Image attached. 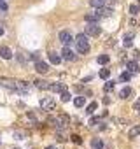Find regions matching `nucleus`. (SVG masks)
Segmentation results:
<instances>
[{"label":"nucleus","instance_id":"f257e3e1","mask_svg":"<svg viewBox=\"0 0 140 149\" xmlns=\"http://www.w3.org/2000/svg\"><path fill=\"white\" fill-rule=\"evenodd\" d=\"M76 47L79 54H86L89 51V44H88V35L86 33H79L76 37Z\"/></svg>","mask_w":140,"mask_h":149},{"label":"nucleus","instance_id":"f03ea898","mask_svg":"<svg viewBox=\"0 0 140 149\" xmlns=\"http://www.w3.org/2000/svg\"><path fill=\"white\" fill-rule=\"evenodd\" d=\"M100 32H102V30H100V26H98L95 21H93V23L89 21V23L86 25V35H89V37H96V35H100Z\"/></svg>","mask_w":140,"mask_h":149},{"label":"nucleus","instance_id":"7ed1b4c3","mask_svg":"<svg viewBox=\"0 0 140 149\" xmlns=\"http://www.w3.org/2000/svg\"><path fill=\"white\" fill-rule=\"evenodd\" d=\"M40 107H42L44 111H51V109H54V107H56V102H54V98H53V97H46V98H42V100H40Z\"/></svg>","mask_w":140,"mask_h":149},{"label":"nucleus","instance_id":"20e7f679","mask_svg":"<svg viewBox=\"0 0 140 149\" xmlns=\"http://www.w3.org/2000/svg\"><path fill=\"white\" fill-rule=\"evenodd\" d=\"M0 86L6 88V90H11V91H16V81H12V79H4V77H0Z\"/></svg>","mask_w":140,"mask_h":149},{"label":"nucleus","instance_id":"39448f33","mask_svg":"<svg viewBox=\"0 0 140 149\" xmlns=\"http://www.w3.org/2000/svg\"><path fill=\"white\" fill-rule=\"evenodd\" d=\"M61 58H63V60H68V61H72V60H76V54H74L72 49H68V47L65 46L63 51H61Z\"/></svg>","mask_w":140,"mask_h":149},{"label":"nucleus","instance_id":"423d86ee","mask_svg":"<svg viewBox=\"0 0 140 149\" xmlns=\"http://www.w3.org/2000/svg\"><path fill=\"white\" fill-rule=\"evenodd\" d=\"M56 123H58V130H63V128H67V126H68V123H70V118H68L67 114H65V116H60Z\"/></svg>","mask_w":140,"mask_h":149},{"label":"nucleus","instance_id":"0eeeda50","mask_svg":"<svg viewBox=\"0 0 140 149\" xmlns=\"http://www.w3.org/2000/svg\"><path fill=\"white\" fill-rule=\"evenodd\" d=\"M60 40L63 42V46H68V44H72V35H70L68 32H60Z\"/></svg>","mask_w":140,"mask_h":149},{"label":"nucleus","instance_id":"6e6552de","mask_svg":"<svg viewBox=\"0 0 140 149\" xmlns=\"http://www.w3.org/2000/svg\"><path fill=\"white\" fill-rule=\"evenodd\" d=\"M35 70H37L39 74H46V72L49 70V65L44 63V61H39V60H37V61H35Z\"/></svg>","mask_w":140,"mask_h":149},{"label":"nucleus","instance_id":"1a4fd4ad","mask_svg":"<svg viewBox=\"0 0 140 149\" xmlns=\"http://www.w3.org/2000/svg\"><path fill=\"white\" fill-rule=\"evenodd\" d=\"M0 56H2L4 60H11L12 58V51L7 46H2V47H0Z\"/></svg>","mask_w":140,"mask_h":149},{"label":"nucleus","instance_id":"9d476101","mask_svg":"<svg viewBox=\"0 0 140 149\" xmlns=\"http://www.w3.org/2000/svg\"><path fill=\"white\" fill-rule=\"evenodd\" d=\"M16 91L18 93H28V84L25 81H16Z\"/></svg>","mask_w":140,"mask_h":149},{"label":"nucleus","instance_id":"9b49d317","mask_svg":"<svg viewBox=\"0 0 140 149\" xmlns=\"http://www.w3.org/2000/svg\"><path fill=\"white\" fill-rule=\"evenodd\" d=\"M96 14H98L100 18H109V16H112V9H110V7H107V9H105V6H103V7H100V9H98V13H96Z\"/></svg>","mask_w":140,"mask_h":149},{"label":"nucleus","instance_id":"f8f14e48","mask_svg":"<svg viewBox=\"0 0 140 149\" xmlns=\"http://www.w3.org/2000/svg\"><path fill=\"white\" fill-rule=\"evenodd\" d=\"M35 88H39V90H49V88H51V83L42 81V79H37V81H35Z\"/></svg>","mask_w":140,"mask_h":149},{"label":"nucleus","instance_id":"ddd939ff","mask_svg":"<svg viewBox=\"0 0 140 149\" xmlns=\"http://www.w3.org/2000/svg\"><path fill=\"white\" fill-rule=\"evenodd\" d=\"M51 91H54V93H61L63 90H65V84L63 83H54V84H51V88H49Z\"/></svg>","mask_w":140,"mask_h":149},{"label":"nucleus","instance_id":"4468645a","mask_svg":"<svg viewBox=\"0 0 140 149\" xmlns=\"http://www.w3.org/2000/svg\"><path fill=\"white\" fill-rule=\"evenodd\" d=\"M49 61H51V63H53V65H58V63H60V61H61V56H60V54H56V53H53V51H51V53H49Z\"/></svg>","mask_w":140,"mask_h":149},{"label":"nucleus","instance_id":"2eb2a0df","mask_svg":"<svg viewBox=\"0 0 140 149\" xmlns=\"http://www.w3.org/2000/svg\"><path fill=\"white\" fill-rule=\"evenodd\" d=\"M126 67H128V72H131V74H137L140 68H138V65H137V61H128L126 63Z\"/></svg>","mask_w":140,"mask_h":149},{"label":"nucleus","instance_id":"dca6fc26","mask_svg":"<svg viewBox=\"0 0 140 149\" xmlns=\"http://www.w3.org/2000/svg\"><path fill=\"white\" fill-rule=\"evenodd\" d=\"M138 135H140V125L133 126V128L128 132V137H130V139H135V137H138Z\"/></svg>","mask_w":140,"mask_h":149},{"label":"nucleus","instance_id":"f3484780","mask_svg":"<svg viewBox=\"0 0 140 149\" xmlns=\"http://www.w3.org/2000/svg\"><path fill=\"white\" fill-rule=\"evenodd\" d=\"M91 149H103V140H102V139H93Z\"/></svg>","mask_w":140,"mask_h":149},{"label":"nucleus","instance_id":"a211bd4d","mask_svg":"<svg viewBox=\"0 0 140 149\" xmlns=\"http://www.w3.org/2000/svg\"><path fill=\"white\" fill-rule=\"evenodd\" d=\"M89 4H91V7H95V9H100V7L105 6V0H89Z\"/></svg>","mask_w":140,"mask_h":149},{"label":"nucleus","instance_id":"6ab92c4d","mask_svg":"<svg viewBox=\"0 0 140 149\" xmlns=\"http://www.w3.org/2000/svg\"><path fill=\"white\" fill-rule=\"evenodd\" d=\"M130 95H131V88H130V86H126V88H123V90H121V93H119V97H121L123 100H124V98H128Z\"/></svg>","mask_w":140,"mask_h":149},{"label":"nucleus","instance_id":"aec40b11","mask_svg":"<svg viewBox=\"0 0 140 149\" xmlns=\"http://www.w3.org/2000/svg\"><path fill=\"white\" fill-rule=\"evenodd\" d=\"M124 46H126V47H131V46H133V33L124 35Z\"/></svg>","mask_w":140,"mask_h":149},{"label":"nucleus","instance_id":"412c9836","mask_svg":"<svg viewBox=\"0 0 140 149\" xmlns=\"http://www.w3.org/2000/svg\"><path fill=\"white\" fill-rule=\"evenodd\" d=\"M100 77L107 81V79L110 77V70H109V68H102V70H100Z\"/></svg>","mask_w":140,"mask_h":149},{"label":"nucleus","instance_id":"4be33fe9","mask_svg":"<svg viewBox=\"0 0 140 149\" xmlns=\"http://www.w3.org/2000/svg\"><path fill=\"white\" fill-rule=\"evenodd\" d=\"M130 79H131V72H123L121 76H119V81H123V83H126Z\"/></svg>","mask_w":140,"mask_h":149},{"label":"nucleus","instance_id":"5701e85b","mask_svg":"<svg viewBox=\"0 0 140 149\" xmlns=\"http://www.w3.org/2000/svg\"><path fill=\"white\" fill-rule=\"evenodd\" d=\"M100 19V16L96 14V13H89V14H86V21H98Z\"/></svg>","mask_w":140,"mask_h":149},{"label":"nucleus","instance_id":"b1692460","mask_svg":"<svg viewBox=\"0 0 140 149\" xmlns=\"http://www.w3.org/2000/svg\"><path fill=\"white\" fill-rule=\"evenodd\" d=\"M74 104H76V107H82L86 104V98L84 97H77V98H74Z\"/></svg>","mask_w":140,"mask_h":149},{"label":"nucleus","instance_id":"393cba45","mask_svg":"<svg viewBox=\"0 0 140 149\" xmlns=\"http://www.w3.org/2000/svg\"><path fill=\"white\" fill-rule=\"evenodd\" d=\"M96 107H98V104H96V102H91V104L88 105V109H86V112H88V114H93V112L96 111Z\"/></svg>","mask_w":140,"mask_h":149},{"label":"nucleus","instance_id":"a878e982","mask_svg":"<svg viewBox=\"0 0 140 149\" xmlns=\"http://www.w3.org/2000/svg\"><path fill=\"white\" fill-rule=\"evenodd\" d=\"M28 135V132H21V130H18V132H14V137L18 139V140H23L25 137Z\"/></svg>","mask_w":140,"mask_h":149},{"label":"nucleus","instance_id":"bb28decb","mask_svg":"<svg viewBox=\"0 0 140 149\" xmlns=\"http://www.w3.org/2000/svg\"><path fill=\"white\" fill-rule=\"evenodd\" d=\"M61 100H63V102H70V100H72V95L63 90V91H61Z\"/></svg>","mask_w":140,"mask_h":149},{"label":"nucleus","instance_id":"cd10ccee","mask_svg":"<svg viewBox=\"0 0 140 149\" xmlns=\"http://www.w3.org/2000/svg\"><path fill=\"white\" fill-rule=\"evenodd\" d=\"M98 63H100V65L109 63V54H100V56H98Z\"/></svg>","mask_w":140,"mask_h":149},{"label":"nucleus","instance_id":"c85d7f7f","mask_svg":"<svg viewBox=\"0 0 140 149\" xmlns=\"http://www.w3.org/2000/svg\"><path fill=\"white\" fill-rule=\"evenodd\" d=\"M130 13H131L133 16H135V14H138V13H140V6H135V4H133V6H130Z\"/></svg>","mask_w":140,"mask_h":149},{"label":"nucleus","instance_id":"c756f323","mask_svg":"<svg viewBox=\"0 0 140 149\" xmlns=\"http://www.w3.org/2000/svg\"><path fill=\"white\" fill-rule=\"evenodd\" d=\"M112 88H114V81H109V79H107V83H105V86H103V90H105V91H110Z\"/></svg>","mask_w":140,"mask_h":149},{"label":"nucleus","instance_id":"7c9ffc66","mask_svg":"<svg viewBox=\"0 0 140 149\" xmlns=\"http://www.w3.org/2000/svg\"><path fill=\"white\" fill-rule=\"evenodd\" d=\"M72 142H76V144H81V142H82V139H81L79 135H72Z\"/></svg>","mask_w":140,"mask_h":149},{"label":"nucleus","instance_id":"2f4dec72","mask_svg":"<svg viewBox=\"0 0 140 149\" xmlns=\"http://www.w3.org/2000/svg\"><path fill=\"white\" fill-rule=\"evenodd\" d=\"M0 9H2V11H7V9H9V6L4 2V0H0Z\"/></svg>","mask_w":140,"mask_h":149},{"label":"nucleus","instance_id":"473e14b6","mask_svg":"<svg viewBox=\"0 0 140 149\" xmlns=\"http://www.w3.org/2000/svg\"><path fill=\"white\" fill-rule=\"evenodd\" d=\"M98 121H100L98 118H91V119H89V126H95V125H96Z\"/></svg>","mask_w":140,"mask_h":149},{"label":"nucleus","instance_id":"72a5a7b5","mask_svg":"<svg viewBox=\"0 0 140 149\" xmlns=\"http://www.w3.org/2000/svg\"><path fill=\"white\" fill-rule=\"evenodd\" d=\"M133 109H135V111H140V100H137V102L133 104Z\"/></svg>","mask_w":140,"mask_h":149},{"label":"nucleus","instance_id":"f704fd0d","mask_svg":"<svg viewBox=\"0 0 140 149\" xmlns=\"http://www.w3.org/2000/svg\"><path fill=\"white\" fill-rule=\"evenodd\" d=\"M133 56H135V58H140V51H135V53H133Z\"/></svg>","mask_w":140,"mask_h":149},{"label":"nucleus","instance_id":"c9c22d12","mask_svg":"<svg viewBox=\"0 0 140 149\" xmlns=\"http://www.w3.org/2000/svg\"><path fill=\"white\" fill-rule=\"evenodd\" d=\"M0 35H4V28L2 26H0Z\"/></svg>","mask_w":140,"mask_h":149},{"label":"nucleus","instance_id":"e433bc0d","mask_svg":"<svg viewBox=\"0 0 140 149\" xmlns=\"http://www.w3.org/2000/svg\"><path fill=\"white\" fill-rule=\"evenodd\" d=\"M46 149H54V147H53V146H49V147H46Z\"/></svg>","mask_w":140,"mask_h":149},{"label":"nucleus","instance_id":"4c0bfd02","mask_svg":"<svg viewBox=\"0 0 140 149\" xmlns=\"http://www.w3.org/2000/svg\"><path fill=\"white\" fill-rule=\"evenodd\" d=\"M14 149H19V147H14Z\"/></svg>","mask_w":140,"mask_h":149},{"label":"nucleus","instance_id":"58836bf2","mask_svg":"<svg viewBox=\"0 0 140 149\" xmlns=\"http://www.w3.org/2000/svg\"><path fill=\"white\" fill-rule=\"evenodd\" d=\"M138 2H140V0H138Z\"/></svg>","mask_w":140,"mask_h":149}]
</instances>
